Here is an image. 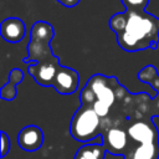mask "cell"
Wrapping results in <instances>:
<instances>
[{"instance_id": "9", "label": "cell", "mask_w": 159, "mask_h": 159, "mask_svg": "<svg viewBox=\"0 0 159 159\" xmlns=\"http://www.w3.org/2000/svg\"><path fill=\"white\" fill-rule=\"evenodd\" d=\"M61 67L58 63H32L27 67V72L35 78V81L42 86H52L55 76Z\"/></svg>"}, {"instance_id": "11", "label": "cell", "mask_w": 159, "mask_h": 159, "mask_svg": "<svg viewBox=\"0 0 159 159\" xmlns=\"http://www.w3.org/2000/svg\"><path fill=\"white\" fill-rule=\"evenodd\" d=\"M107 152V148L102 143L89 142L77 149L73 159H104Z\"/></svg>"}, {"instance_id": "8", "label": "cell", "mask_w": 159, "mask_h": 159, "mask_svg": "<svg viewBox=\"0 0 159 159\" xmlns=\"http://www.w3.org/2000/svg\"><path fill=\"white\" fill-rule=\"evenodd\" d=\"M1 37L11 43L20 42L26 35L25 22L19 17H7L0 25Z\"/></svg>"}, {"instance_id": "16", "label": "cell", "mask_w": 159, "mask_h": 159, "mask_svg": "<svg viewBox=\"0 0 159 159\" xmlns=\"http://www.w3.org/2000/svg\"><path fill=\"white\" fill-rule=\"evenodd\" d=\"M0 137H1V139H0V142H1L0 155H1V158H4V157H6V154L9 153V150H10V147H11V143H10V139H9L7 134H6L4 130H1V133H0Z\"/></svg>"}, {"instance_id": "6", "label": "cell", "mask_w": 159, "mask_h": 159, "mask_svg": "<svg viewBox=\"0 0 159 159\" xmlns=\"http://www.w3.org/2000/svg\"><path fill=\"white\" fill-rule=\"evenodd\" d=\"M78 73L73 68L61 66L55 76L52 86L61 94H72L78 87Z\"/></svg>"}, {"instance_id": "14", "label": "cell", "mask_w": 159, "mask_h": 159, "mask_svg": "<svg viewBox=\"0 0 159 159\" xmlns=\"http://www.w3.org/2000/svg\"><path fill=\"white\" fill-rule=\"evenodd\" d=\"M127 159H159V142L138 145Z\"/></svg>"}, {"instance_id": "1", "label": "cell", "mask_w": 159, "mask_h": 159, "mask_svg": "<svg viewBox=\"0 0 159 159\" xmlns=\"http://www.w3.org/2000/svg\"><path fill=\"white\" fill-rule=\"evenodd\" d=\"M118 45L128 52L157 48L159 43V17L145 10H125L114 14L108 22Z\"/></svg>"}, {"instance_id": "13", "label": "cell", "mask_w": 159, "mask_h": 159, "mask_svg": "<svg viewBox=\"0 0 159 159\" xmlns=\"http://www.w3.org/2000/svg\"><path fill=\"white\" fill-rule=\"evenodd\" d=\"M24 78V72L19 68H14L10 72L9 81L2 86L0 91V97L5 101H12L16 97V84L20 83Z\"/></svg>"}, {"instance_id": "2", "label": "cell", "mask_w": 159, "mask_h": 159, "mask_svg": "<svg viewBox=\"0 0 159 159\" xmlns=\"http://www.w3.org/2000/svg\"><path fill=\"white\" fill-rule=\"evenodd\" d=\"M109 80L99 73L93 75L80 93L81 104L92 107L101 118L109 113L111 107L116 102V92Z\"/></svg>"}, {"instance_id": "5", "label": "cell", "mask_w": 159, "mask_h": 159, "mask_svg": "<svg viewBox=\"0 0 159 159\" xmlns=\"http://www.w3.org/2000/svg\"><path fill=\"white\" fill-rule=\"evenodd\" d=\"M127 132H128V135L130 139H133L134 142H138L140 144L159 142V130L153 120L134 122L133 124L129 125Z\"/></svg>"}, {"instance_id": "10", "label": "cell", "mask_w": 159, "mask_h": 159, "mask_svg": "<svg viewBox=\"0 0 159 159\" xmlns=\"http://www.w3.org/2000/svg\"><path fill=\"white\" fill-rule=\"evenodd\" d=\"M128 132L120 128H111L107 132V150L113 154H122L128 145Z\"/></svg>"}, {"instance_id": "12", "label": "cell", "mask_w": 159, "mask_h": 159, "mask_svg": "<svg viewBox=\"0 0 159 159\" xmlns=\"http://www.w3.org/2000/svg\"><path fill=\"white\" fill-rule=\"evenodd\" d=\"M138 77L140 78V81L149 83V84L158 92V94L154 97V108H155V111H157V114H155V116H159V75H158L155 67L152 66V65L145 66V67L138 73Z\"/></svg>"}, {"instance_id": "17", "label": "cell", "mask_w": 159, "mask_h": 159, "mask_svg": "<svg viewBox=\"0 0 159 159\" xmlns=\"http://www.w3.org/2000/svg\"><path fill=\"white\" fill-rule=\"evenodd\" d=\"M61 5H63L65 7H75L76 5H78V2L81 0H57Z\"/></svg>"}, {"instance_id": "3", "label": "cell", "mask_w": 159, "mask_h": 159, "mask_svg": "<svg viewBox=\"0 0 159 159\" xmlns=\"http://www.w3.org/2000/svg\"><path fill=\"white\" fill-rule=\"evenodd\" d=\"M55 31L51 24L46 21H36L31 27V40L27 45V56L24 62L27 63H58V58L53 55L50 46Z\"/></svg>"}, {"instance_id": "4", "label": "cell", "mask_w": 159, "mask_h": 159, "mask_svg": "<svg viewBox=\"0 0 159 159\" xmlns=\"http://www.w3.org/2000/svg\"><path fill=\"white\" fill-rule=\"evenodd\" d=\"M101 117L89 106H82L76 111L70 124V133L77 142L88 143L99 137Z\"/></svg>"}, {"instance_id": "7", "label": "cell", "mask_w": 159, "mask_h": 159, "mask_svg": "<svg viewBox=\"0 0 159 159\" xmlns=\"http://www.w3.org/2000/svg\"><path fill=\"white\" fill-rule=\"evenodd\" d=\"M43 132L40 127L30 124L20 129L17 134V144L25 152H35L43 144Z\"/></svg>"}, {"instance_id": "15", "label": "cell", "mask_w": 159, "mask_h": 159, "mask_svg": "<svg viewBox=\"0 0 159 159\" xmlns=\"http://www.w3.org/2000/svg\"><path fill=\"white\" fill-rule=\"evenodd\" d=\"M125 10H145L149 0H120Z\"/></svg>"}]
</instances>
